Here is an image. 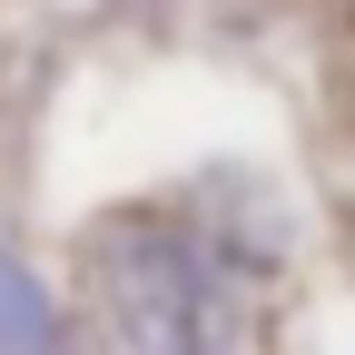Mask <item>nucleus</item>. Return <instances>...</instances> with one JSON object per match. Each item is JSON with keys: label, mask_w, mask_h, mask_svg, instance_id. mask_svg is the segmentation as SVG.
<instances>
[{"label": "nucleus", "mask_w": 355, "mask_h": 355, "mask_svg": "<svg viewBox=\"0 0 355 355\" xmlns=\"http://www.w3.org/2000/svg\"><path fill=\"white\" fill-rule=\"evenodd\" d=\"M109 286V316L128 326L139 355H217L237 336V296L207 266V247L188 227H158V217H119L109 247H89Z\"/></svg>", "instance_id": "obj_1"}]
</instances>
